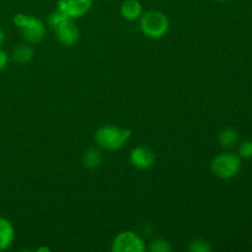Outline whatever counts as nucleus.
<instances>
[{"instance_id": "nucleus-1", "label": "nucleus", "mask_w": 252, "mask_h": 252, "mask_svg": "<svg viewBox=\"0 0 252 252\" xmlns=\"http://www.w3.org/2000/svg\"><path fill=\"white\" fill-rule=\"evenodd\" d=\"M132 137V130L113 125H106L98 128L95 133V140L102 149L115 152L125 147Z\"/></svg>"}, {"instance_id": "nucleus-2", "label": "nucleus", "mask_w": 252, "mask_h": 252, "mask_svg": "<svg viewBox=\"0 0 252 252\" xmlns=\"http://www.w3.org/2000/svg\"><path fill=\"white\" fill-rule=\"evenodd\" d=\"M139 20L140 31L152 39L162 38L169 31V19L164 12L159 10H150V11L144 12Z\"/></svg>"}, {"instance_id": "nucleus-3", "label": "nucleus", "mask_w": 252, "mask_h": 252, "mask_svg": "<svg viewBox=\"0 0 252 252\" xmlns=\"http://www.w3.org/2000/svg\"><path fill=\"white\" fill-rule=\"evenodd\" d=\"M14 25L30 43H38L46 36V25L38 17L19 12L14 16Z\"/></svg>"}, {"instance_id": "nucleus-4", "label": "nucleus", "mask_w": 252, "mask_h": 252, "mask_svg": "<svg viewBox=\"0 0 252 252\" xmlns=\"http://www.w3.org/2000/svg\"><path fill=\"white\" fill-rule=\"evenodd\" d=\"M211 170L221 180L234 179L241 170V158L234 153H221L212 160Z\"/></svg>"}, {"instance_id": "nucleus-5", "label": "nucleus", "mask_w": 252, "mask_h": 252, "mask_svg": "<svg viewBox=\"0 0 252 252\" xmlns=\"http://www.w3.org/2000/svg\"><path fill=\"white\" fill-rule=\"evenodd\" d=\"M111 250L113 252H144L145 243L134 231H122L115 238Z\"/></svg>"}, {"instance_id": "nucleus-6", "label": "nucleus", "mask_w": 252, "mask_h": 252, "mask_svg": "<svg viewBox=\"0 0 252 252\" xmlns=\"http://www.w3.org/2000/svg\"><path fill=\"white\" fill-rule=\"evenodd\" d=\"M93 6V0H59L58 10L66 15L69 19L75 20L88 14Z\"/></svg>"}, {"instance_id": "nucleus-7", "label": "nucleus", "mask_w": 252, "mask_h": 252, "mask_svg": "<svg viewBox=\"0 0 252 252\" xmlns=\"http://www.w3.org/2000/svg\"><path fill=\"white\" fill-rule=\"evenodd\" d=\"M155 153L153 149L145 147V145H139L132 149L129 154V161L135 169L148 170L154 166L155 164Z\"/></svg>"}, {"instance_id": "nucleus-8", "label": "nucleus", "mask_w": 252, "mask_h": 252, "mask_svg": "<svg viewBox=\"0 0 252 252\" xmlns=\"http://www.w3.org/2000/svg\"><path fill=\"white\" fill-rule=\"evenodd\" d=\"M56 33L58 41L66 47L74 46L80 37V31H79L78 26L73 22V20H68V21L64 22L62 26H59L56 30Z\"/></svg>"}, {"instance_id": "nucleus-9", "label": "nucleus", "mask_w": 252, "mask_h": 252, "mask_svg": "<svg viewBox=\"0 0 252 252\" xmlns=\"http://www.w3.org/2000/svg\"><path fill=\"white\" fill-rule=\"evenodd\" d=\"M15 239V229L9 219L0 217V251H4L11 246Z\"/></svg>"}, {"instance_id": "nucleus-10", "label": "nucleus", "mask_w": 252, "mask_h": 252, "mask_svg": "<svg viewBox=\"0 0 252 252\" xmlns=\"http://www.w3.org/2000/svg\"><path fill=\"white\" fill-rule=\"evenodd\" d=\"M143 14V6L138 0H126L121 5V15L128 21L139 20Z\"/></svg>"}, {"instance_id": "nucleus-11", "label": "nucleus", "mask_w": 252, "mask_h": 252, "mask_svg": "<svg viewBox=\"0 0 252 252\" xmlns=\"http://www.w3.org/2000/svg\"><path fill=\"white\" fill-rule=\"evenodd\" d=\"M81 161H83V165L86 169L95 170L102 162V155H101L100 150H97L96 148H90V149L84 152Z\"/></svg>"}, {"instance_id": "nucleus-12", "label": "nucleus", "mask_w": 252, "mask_h": 252, "mask_svg": "<svg viewBox=\"0 0 252 252\" xmlns=\"http://www.w3.org/2000/svg\"><path fill=\"white\" fill-rule=\"evenodd\" d=\"M32 58H33V48L27 43L19 44L12 51V59L17 64H26Z\"/></svg>"}, {"instance_id": "nucleus-13", "label": "nucleus", "mask_w": 252, "mask_h": 252, "mask_svg": "<svg viewBox=\"0 0 252 252\" xmlns=\"http://www.w3.org/2000/svg\"><path fill=\"white\" fill-rule=\"evenodd\" d=\"M218 142L223 148H233L239 142V133L234 128L226 127L218 134Z\"/></svg>"}, {"instance_id": "nucleus-14", "label": "nucleus", "mask_w": 252, "mask_h": 252, "mask_svg": "<svg viewBox=\"0 0 252 252\" xmlns=\"http://www.w3.org/2000/svg\"><path fill=\"white\" fill-rule=\"evenodd\" d=\"M68 20H71V19H69V17L66 16L64 12H62L61 10H56V11H53L51 15H49L47 21H48L49 27L56 31L59 26H62V25H63L65 21H68Z\"/></svg>"}, {"instance_id": "nucleus-15", "label": "nucleus", "mask_w": 252, "mask_h": 252, "mask_svg": "<svg viewBox=\"0 0 252 252\" xmlns=\"http://www.w3.org/2000/svg\"><path fill=\"white\" fill-rule=\"evenodd\" d=\"M149 251L150 252H171L172 246L166 239H155L149 244Z\"/></svg>"}, {"instance_id": "nucleus-16", "label": "nucleus", "mask_w": 252, "mask_h": 252, "mask_svg": "<svg viewBox=\"0 0 252 252\" xmlns=\"http://www.w3.org/2000/svg\"><path fill=\"white\" fill-rule=\"evenodd\" d=\"M189 250L191 252H211L212 246L204 239H194L189 243Z\"/></svg>"}, {"instance_id": "nucleus-17", "label": "nucleus", "mask_w": 252, "mask_h": 252, "mask_svg": "<svg viewBox=\"0 0 252 252\" xmlns=\"http://www.w3.org/2000/svg\"><path fill=\"white\" fill-rule=\"evenodd\" d=\"M239 157L243 159H251L252 158V140H245L239 147Z\"/></svg>"}, {"instance_id": "nucleus-18", "label": "nucleus", "mask_w": 252, "mask_h": 252, "mask_svg": "<svg viewBox=\"0 0 252 252\" xmlns=\"http://www.w3.org/2000/svg\"><path fill=\"white\" fill-rule=\"evenodd\" d=\"M9 64V56L4 49L0 48V70H4Z\"/></svg>"}, {"instance_id": "nucleus-19", "label": "nucleus", "mask_w": 252, "mask_h": 252, "mask_svg": "<svg viewBox=\"0 0 252 252\" xmlns=\"http://www.w3.org/2000/svg\"><path fill=\"white\" fill-rule=\"evenodd\" d=\"M5 39H6V33H5L4 30H2L1 27H0V46H1V44L4 43Z\"/></svg>"}, {"instance_id": "nucleus-20", "label": "nucleus", "mask_w": 252, "mask_h": 252, "mask_svg": "<svg viewBox=\"0 0 252 252\" xmlns=\"http://www.w3.org/2000/svg\"><path fill=\"white\" fill-rule=\"evenodd\" d=\"M37 251H49L48 248H42V249H37Z\"/></svg>"}, {"instance_id": "nucleus-21", "label": "nucleus", "mask_w": 252, "mask_h": 252, "mask_svg": "<svg viewBox=\"0 0 252 252\" xmlns=\"http://www.w3.org/2000/svg\"><path fill=\"white\" fill-rule=\"evenodd\" d=\"M218 1H226V0H218Z\"/></svg>"}]
</instances>
